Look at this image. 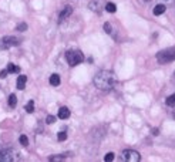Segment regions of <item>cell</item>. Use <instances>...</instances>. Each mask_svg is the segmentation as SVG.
Instances as JSON below:
<instances>
[{"instance_id": "603a6c76", "label": "cell", "mask_w": 175, "mask_h": 162, "mask_svg": "<svg viewBox=\"0 0 175 162\" xmlns=\"http://www.w3.org/2000/svg\"><path fill=\"white\" fill-rule=\"evenodd\" d=\"M103 29H104V31L105 33H111V24H110V23H105L104 24V27H103Z\"/></svg>"}, {"instance_id": "30bf717a", "label": "cell", "mask_w": 175, "mask_h": 162, "mask_svg": "<svg viewBox=\"0 0 175 162\" xmlns=\"http://www.w3.org/2000/svg\"><path fill=\"white\" fill-rule=\"evenodd\" d=\"M26 81H27V77L26 75H19V78H17V88L19 90H23L26 87Z\"/></svg>"}, {"instance_id": "7402d4cb", "label": "cell", "mask_w": 175, "mask_h": 162, "mask_svg": "<svg viewBox=\"0 0 175 162\" xmlns=\"http://www.w3.org/2000/svg\"><path fill=\"white\" fill-rule=\"evenodd\" d=\"M46 122L47 124H53V122H56V117L54 115H49L46 118Z\"/></svg>"}, {"instance_id": "e0dca14e", "label": "cell", "mask_w": 175, "mask_h": 162, "mask_svg": "<svg viewBox=\"0 0 175 162\" xmlns=\"http://www.w3.org/2000/svg\"><path fill=\"white\" fill-rule=\"evenodd\" d=\"M26 111L29 112V114H31V112L34 111V101L33 100L27 103V105H26Z\"/></svg>"}, {"instance_id": "52a82bcc", "label": "cell", "mask_w": 175, "mask_h": 162, "mask_svg": "<svg viewBox=\"0 0 175 162\" xmlns=\"http://www.w3.org/2000/svg\"><path fill=\"white\" fill-rule=\"evenodd\" d=\"M71 13H73V7H71V6H66V7L61 10L60 16H58V21H64L66 19H68V17L71 16Z\"/></svg>"}, {"instance_id": "5b68a950", "label": "cell", "mask_w": 175, "mask_h": 162, "mask_svg": "<svg viewBox=\"0 0 175 162\" xmlns=\"http://www.w3.org/2000/svg\"><path fill=\"white\" fill-rule=\"evenodd\" d=\"M122 159L128 162H138L141 159V155H140V152L134 149H124L122 151Z\"/></svg>"}, {"instance_id": "9a60e30c", "label": "cell", "mask_w": 175, "mask_h": 162, "mask_svg": "<svg viewBox=\"0 0 175 162\" xmlns=\"http://www.w3.org/2000/svg\"><path fill=\"white\" fill-rule=\"evenodd\" d=\"M165 103H167L168 107H175V94H172V95L168 97Z\"/></svg>"}, {"instance_id": "5bb4252c", "label": "cell", "mask_w": 175, "mask_h": 162, "mask_svg": "<svg viewBox=\"0 0 175 162\" xmlns=\"http://www.w3.org/2000/svg\"><path fill=\"white\" fill-rule=\"evenodd\" d=\"M17 104V97L14 95V94H10V97H9V105L12 108H14Z\"/></svg>"}, {"instance_id": "9c48e42d", "label": "cell", "mask_w": 175, "mask_h": 162, "mask_svg": "<svg viewBox=\"0 0 175 162\" xmlns=\"http://www.w3.org/2000/svg\"><path fill=\"white\" fill-rule=\"evenodd\" d=\"M68 117H70V110L67 107H61L58 110V118L60 120H67Z\"/></svg>"}, {"instance_id": "4316f807", "label": "cell", "mask_w": 175, "mask_h": 162, "mask_svg": "<svg viewBox=\"0 0 175 162\" xmlns=\"http://www.w3.org/2000/svg\"><path fill=\"white\" fill-rule=\"evenodd\" d=\"M174 118H175V111H174Z\"/></svg>"}, {"instance_id": "cb8c5ba5", "label": "cell", "mask_w": 175, "mask_h": 162, "mask_svg": "<svg viewBox=\"0 0 175 162\" xmlns=\"http://www.w3.org/2000/svg\"><path fill=\"white\" fill-rule=\"evenodd\" d=\"M7 74H9L7 70H2V71H0V78H4V77H7Z\"/></svg>"}, {"instance_id": "6da1fadb", "label": "cell", "mask_w": 175, "mask_h": 162, "mask_svg": "<svg viewBox=\"0 0 175 162\" xmlns=\"http://www.w3.org/2000/svg\"><path fill=\"white\" fill-rule=\"evenodd\" d=\"M94 84H96V87L98 90L108 91V90L114 88V85L117 84V77L113 71L103 70L94 77Z\"/></svg>"}, {"instance_id": "d4e9b609", "label": "cell", "mask_w": 175, "mask_h": 162, "mask_svg": "<svg viewBox=\"0 0 175 162\" xmlns=\"http://www.w3.org/2000/svg\"><path fill=\"white\" fill-rule=\"evenodd\" d=\"M50 161H63L64 159V157H50Z\"/></svg>"}, {"instance_id": "4fadbf2b", "label": "cell", "mask_w": 175, "mask_h": 162, "mask_svg": "<svg viewBox=\"0 0 175 162\" xmlns=\"http://www.w3.org/2000/svg\"><path fill=\"white\" fill-rule=\"evenodd\" d=\"M105 10L108 13H115L117 12V6L114 3H111V2H108V3H105Z\"/></svg>"}, {"instance_id": "2e32d148", "label": "cell", "mask_w": 175, "mask_h": 162, "mask_svg": "<svg viewBox=\"0 0 175 162\" xmlns=\"http://www.w3.org/2000/svg\"><path fill=\"white\" fill-rule=\"evenodd\" d=\"M7 71H9V73H19V71H20V68H19L17 66H14V64H12V63H10V64L7 66Z\"/></svg>"}, {"instance_id": "ac0fdd59", "label": "cell", "mask_w": 175, "mask_h": 162, "mask_svg": "<svg viewBox=\"0 0 175 162\" xmlns=\"http://www.w3.org/2000/svg\"><path fill=\"white\" fill-rule=\"evenodd\" d=\"M19 141H20V144H21L23 146H27V145H29V138L26 137V135H21V137L19 138Z\"/></svg>"}, {"instance_id": "ba28073f", "label": "cell", "mask_w": 175, "mask_h": 162, "mask_svg": "<svg viewBox=\"0 0 175 162\" xmlns=\"http://www.w3.org/2000/svg\"><path fill=\"white\" fill-rule=\"evenodd\" d=\"M10 161H13L12 151H9V149L0 151V162H10Z\"/></svg>"}, {"instance_id": "7a4b0ae2", "label": "cell", "mask_w": 175, "mask_h": 162, "mask_svg": "<svg viewBox=\"0 0 175 162\" xmlns=\"http://www.w3.org/2000/svg\"><path fill=\"white\" fill-rule=\"evenodd\" d=\"M175 60V47H168L165 50H161L157 53V61L159 64H167Z\"/></svg>"}, {"instance_id": "484cf974", "label": "cell", "mask_w": 175, "mask_h": 162, "mask_svg": "<svg viewBox=\"0 0 175 162\" xmlns=\"http://www.w3.org/2000/svg\"><path fill=\"white\" fill-rule=\"evenodd\" d=\"M172 81L175 83V73H174V75H172Z\"/></svg>"}, {"instance_id": "44dd1931", "label": "cell", "mask_w": 175, "mask_h": 162, "mask_svg": "<svg viewBox=\"0 0 175 162\" xmlns=\"http://www.w3.org/2000/svg\"><path fill=\"white\" fill-rule=\"evenodd\" d=\"M17 30L19 31H24V30H27V24L26 23H20V24L17 26Z\"/></svg>"}, {"instance_id": "277c9868", "label": "cell", "mask_w": 175, "mask_h": 162, "mask_svg": "<svg viewBox=\"0 0 175 162\" xmlns=\"http://www.w3.org/2000/svg\"><path fill=\"white\" fill-rule=\"evenodd\" d=\"M19 40L13 36H6V37L0 38V50H6V49H10L13 46H17L19 44Z\"/></svg>"}, {"instance_id": "ffe728a7", "label": "cell", "mask_w": 175, "mask_h": 162, "mask_svg": "<svg viewBox=\"0 0 175 162\" xmlns=\"http://www.w3.org/2000/svg\"><path fill=\"white\" fill-rule=\"evenodd\" d=\"M113 159H114V154H113V152H108V154L104 157V161L105 162H111Z\"/></svg>"}, {"instance_id": "7c38bea8", "label": "cell", "mask_w": 175, "mask_h": 162, "mask_svg": "<svg viewBox=\"0 0 175 162\" xmlns=\"http://www.w3.org/2000/svg\"><path fill=\"white\" fill-rule=\"evenodd\" d=\"M50 84L53 85V87H57V85H60V75H58V74H51Z\"/></svg>"}, {"instance_id": "8fae6325", "label": "cell", "mask_w": 175, "mask_h": 162, "mask_svg": "<svg viewBox=\"0 0 175 162\" xmlns=\"http://www.w3.org/2000/svg\"><path fill=\"white\" fill-rule=\"evenodd\" d=\"M165 9L167 7H165L164 4H157V6L154 7V10H152V13H154L155 16H161V14L165 12Z\"/></svg>"}, {"instance_id": "3957f363", "label": "cell", "mask_w": 175, "mask_h": 162, "mask_svg": "<svg viewBox=\"0 0 175 162\" xmlns=\"http://www.w3.org/2000/svg\"><path fill=\"white\" fill-rule=\"evenodd\" d=\"M66 58H67V63H68L71 67H74V66H78L80 63L83 61L84 56H83V53L78 50H68L66 53Z\"/></svg>"}, {"instance_id": "8992f818", "label": "cell", "mask_w": 175, "mask_h": 162, "mask_svg": "<svg viewBox=\"0 0 175 162\" xmlns=\"http://www.w3.org/2000/svg\"><path fill=\"white\" fill-rule=\"evenodd\" d=\"M88 7H90V10H93V12L100 13L101 10L105 7V2L104 0H91L90 4H88Z\"/></svg>"}, {"instance_id": "d6986e66", "label": "cell", "mask_w": 175, "mask_h": 162, "mask_svg": "<svg viewBox=\"0 0 175 162\" xmlns=\"http://www.w3.org/2000/svg\"><path fill=\"white\" fill-rule=\"evenodd\" d=\"M57 138H58V141H66V139H67V134L64 132V131H61V132H58Z\"/></svg>"}]
</instances>
